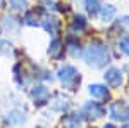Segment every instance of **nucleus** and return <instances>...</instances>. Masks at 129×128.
<instances>
[{
	"label": "nucleus",
	"instance_id": "nucleus-1",
	"mask_svg": "<svg viewBox=\"0 0 129 128\" xmlns=\"http://www.w3.org/2000/svg\"><path fill=\"white\" fill-rule=\"evenodd\" d=\"M83 59L86 61L88 66L103 68L105 64L110 62V54H109V49H107L100 40H93V42L88 43V47H84Z\"/></svg>",
	"mask_w": 129,
	"mask_h": 128
},
{
	"label": "nucleus",
	"instance_id": "nucleus-2",
	"mask_svg": "<svg viewBox=\"0 0 129 128\" xmlns=\"http://www.w3.org/2000/svg\"><path fill=\"white\" fill-rule=\"evenodd\" d=\"M57 78L62 83V87H66V88H69V90H76L81 83L79 71L74 66H71V64H66V66H62L57 71Z\"/></svg>",
	"mask_w": 129,
	"mask_h": 128
},
{
	"label": "nucleus",
	"instance_id": "nucleus-3",
	"mask_svg": "<svg viewBox=\"0 0 129 128\" xmlns=\"http://www.w3.org/2000/svg\"><path fill=\"white\" fill-rule=\"evenodd\" d=\"M29 97L33 99L35 106H45L50 100V90L45 85H33L29 90Z\"/></svg>",
	"mask_w": 129,
	"mask_h": 128
},
{
	"label": "nucleus",
	"instance_id": "nucleus-4",
	"mask_svg": "<svg viewBox=\"0 0 129 128\" xmlns=\"http://www.w3.org/2000/svg\"><path fill=\"white\" fill-rule=\"evenodd\" d=\"M110 116L115 121H127L129 119V106L124 100H117L110 106Z\"/></svg>",
	"mask_w": 129,
	"mask_h": 128
},
{
	"label": "nucleus",
	"instance_id": "nucleus-5",
	"mask_svg": "<svg viewBox=\"0 0 129 128\" xmlns=\"http://www.w3.org/2000/svg\"><path fill=\"white\" fill-rule=\"evenodd\" d=\"M83 114H84L86 118H91V119H100L105 114V107H103L100 102L89 100V102L84 104V107H83Z\"/></svg>",
	"mask_w": 129,
	"mask_h": 128
},
{
	"label": "nucleus",
	"instance_id": "nucleus-6",
	"mask_svg": "<svg viewBox=\"0 0 129 128\" xmlns=\"http://www.w3.org/2000/svg\"><path fill=\"white\" fill-rule=\"evenodd\" d=\"M48 104L55 113H64V111H67V109L71 107L69 97H66L64 94H55V95L48 100Z\"/></svg>",
	"mask_w": 129,
	"mask_h": 128
},
{
	"label": "nucleus",
	"instance_id": "nucleus-7",
	"mask_svg": "<svg viewBox=\"0 0 129 128\" xmlns=\"http://www.w3.org/2000/svg\"><path fill=\"white\" fill-rule=\"evenodd\" d=\"M105 81H107V85L109 87H112V88H117V87H120L122 85V81H124V78H122V71H120L119 68H109L107 71H105Z\"/></svg>",
	"mask_w": 129,
	"mask_h": 128
},
{
	"label": "nucleus",
	"instance_id": "nucleus-8",
	"mask_svg": "<svg viewBox=\"0 0 129 128\" xmlns=\"http://www.w3.org/2000/svg\"><path fill=\"white\" fill-rule=\"evenodd\" d=\"M41 26L45 28L47 33H50L52 36H55L57 33H59V28H60V21L55 17V16H45L40 23Z\"/></svg>",
	"mask_w": 129,
	"mask_h": 128
},
{
	"label": "nucleus",
	"instance_id": "nucleus-9",
	"mask_svg": "<svg viewBox=\"0 0 129 128\" xmlns=\"http://www.w3.org/2000/svg\"><path fill=\"white\" fill-rule=\"evenodd\" d=\"M21 28V21L14 16H5L2 19V31L5 33H17Z\"/></svg>",
	"mask_w": 129,
	"mask_h": 128
},
{
	"label": "nucleus",
	"instance_id": "nucleus-10",
	"mask_svg": "<svg viewBox=\"0 0 129 128\" xmlns=\"http://www.w3.org/2000/svg\"><path fill=\"white\" fill-rule=\"evenodd\" d=\"M88 92L89 95H93L95 99H102V100H107L110 99V92L105 85H100V83H93L88 87Z\"/></svg>",
	"mask_w": 129,
	"mask_h": 128
},
{
	"label": "nucleus",
	"instance_id": "nucleus-11",
	"mask_svg": "<svg viewBox=\"0 0 129 128\" xmlns=\"http://www.w3.org/2000/svg\"><path fill=\"white\" fill-rule=\"evenodd\" d=\"M48 56L52 57V59H55V61L62 59V56H64V43H62L59 38H53L52 42H50Z\"/></svg>",
	"mask_w": 129,
	"mask_h": 128
},
{
	"label": "nucleus",
	"instance_id": "nucleus-12",
	"mask_svg": "<svg viewBox=\"0 0 129 128\" xmlns=\"http://www.w3.org/2000/svg\"><path fill=\"white\" fill-rule=\"evenodd\" d=\"M5 121H7L9 125H22V123L26 121V114H24L22 111L14 109V111H10L9 114L5 116Z\"/></svg>",
	"mask_w": 129,
	"mask_h": 128
},
{
	"label": "nucleus",
	"instance_id": "nucleus-13",
	"mask_svg": "<svg viewBox=\"0 0 129 128\" xmlns=\"http://www.w3.org/2000/svg\"><path fill=\"white\" fill-rule=\"evenodd\" d=\"M22 23L26 26H40L41 21H40V16L36 14V9H31V10L26 9V14L22 17Z\"/></svg>",
	"mask_w": 129,
	"mask_h": 128
},
{
	"label": "nucleus",
	"instance_id": "nucleus-14",
	"mask_svg": "<svg viewBox=\"0 0 129 128\" xmlns=\"http://www.w3.org/2000/svg\"><path fill=\"white\" fill-rule=\"evenodd\" d=\"M100 17H102V21H105V23H110V21L115 17V7L110 5V4L100 7Z\"/></svg>",
	"mask_w": 129,
	"mask_h": 128
},
{
	"label": "nucleus",
	"instance_id": "nucleus-15",
	"mask_svg": "<svg viewBox=\"0 0 129 128\" xmlns=\"http://www.w3.org/2000/svg\"><path fill=\"white\" fill-rule=\"evenodd\" d=\"M81 121H83L81 114H69V116H66V119L62 123H64V126H67V128H76L81 125Z\"/></svg>",
	"mask_w": 129,
	"mask_h": 128
},
{
	"label": "nucleus",
	"instance_id": "nucleus-16",
	"mask_svg": "<svg viewBox=\"0 0 129 128\" xmlns=\"http://www.w3.org/2000/svg\"><path fill=\"white\" fill-rule=\"evenodd\" d=\"M14 54V45L10 43L9 40H4L0 38V56H4V57H9Z\"/></svg>",
	"mask_w": 129,
	"mask_h": 128
},
{
	"label": "nucleus",
	"instance_id": "nucleus-17",
	"mask_svg": "<svg viewBox=\"0 0 129 128\" xmlns=\"http://www.w3.org/2000/svg\"><path fill=\"white\" fill-rule=\"evenodd\" d=\"M84 7L88 10V14L91 16H96L100 12V2L98 0H84Z\"/></svg>",
	"mask_w": 129,
	"mask_h": 128
},
{
	"label": "nucleus",
	"instance_id": "nucleus-18",
	"mask_svg": "<svg viewBox=\"0 0 129 128\" xmlns=\"http://www.w3.org/2000/svg\"><path fill=\"white\" fill-rule=\"evenodd\" d=\"M67 50H69V54L72 56V57H78V56H81L79 42H78V40H69V43H67Z\"/></svg>",
	"mask_w": 129,
	"mask_h": 128
},
{
	"label": "nucleus",
	"instance_id": "nucleus-19",
	"mask_svg": "<svg viewBox=\"0 0 129 128\" xmlns=\"http://www.w3.org/2000/svg\"><path fill=\"white\" fill-rule=\"evenodd\" d=\"M12 10H26L28 9V0H7Z\"/></svg>",
	"mask_w": 129,
	"mask_h": 128
},
{
	"label": "nucleus",
	"instance_id": "nucleus-20",
	"mask_svg": "<svg viewBox=\"0 0 129 128\" xmlns=\"http://www.w3.org/2000/svg\"><path fill=\"white\" fill-rule=\"evenodd\" d=\"M72 28H74V30H78V31L84 30V28H86V19H84L83 16H76L74 21H72Z\"/></svg>",
	"mask_w": 129,
	"mask_h": 128
},
{
	"label": "nucleus",
	"instance_id": "nucleus-21",
	"mask_svg": "<svg viewBox=\"0 0 129 128\" xmlns=\"http://www.w3.org/2000/svg\"><path fill=\"white\" fill-rule=\"evenodd\" d=\"M120 50L126 56H129V36H124V38L120 40Z\"/></svg>",
	"mask_w": 129,
	"mask_h": 128
},
{
	"label": "nucleus",
	"instance_id": "nucleus-22",
	"mask_svg": "<svg viewBox=\"0 0 129 128\" xmlns=\"http://www.w3.org/2000/svg\"><path fill=\"white\" fill-rule=\"evenodd\" d=\"M117 28H129V17H120L119 21H117Z\"/></svg>",
	"mask_w": 129,
	"mask_h": 128
},
{
	"label": "nucleus",
	"instance_id": "nucleus-23",
	"mask_svg": "<svg viewBox=\"0 0 129 128\" xmlns=\"http://www.w3.org/2000/svg\"><path fill=\"white\" fill-rule=\"evenodd\" d=\"M103 128H115V126H114V125H105Z\"/></svg>",
	"mask_w": 129,
	"mask_h": 128
},
{
	"label": "nucleus",
	"instance_id": "nucleus-24",
	"mask_svg": "<svg viewBox=\"0 0 129 128\" xmlns=\"http://www.w3.org/2000/svg\"><path fill=\"white\" fill-rule=\"evenodd\" d=\"M4 2H5V0H0V7H4Z\"/></svg>",
	"mask_w": 129,
	"mask_h": 128
},
{
	"label": "nucleus",
	"instance_id": "nucleus-25",
	"mask_svg": "<svg viewBox=\"0 0 129 128\" xmlns=\"http://www.w3.org/2000/svg\"><path fill=\"white\" fill-rule=\"evenodd\" d=\"M122 128H129V123H126V125H124V126H122Z\"/></svg>",
	"mask_w": 129,
	"mask_h": 128
}]
</instances>
